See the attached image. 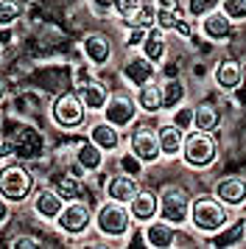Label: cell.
<instances>
[{
    "instance_id": "6da1fadb",
    "label": "cell",
    "mask_w": 246,
    "mask_h": 249,
    "mask_svg": "<svg viewBox=\"0 0 246 249\" xmlns=\"http://www.w3.org/2000/svg\"><path fill=\"white\" fill-rule=\"evenodd\" d=\"M227 221H229L227 204H224L215 193H201V196H196V199L190 202V224H193V230L210 235L215 230H221Z\"/></svg>"
},
{
    "instance_id": "7a4b0ae2",
    "label": "cell",
    "mask_w": 246,
    "mask_h": 249,
    "mask_svg": "<svg viewBox=\"0 0 246 249\" xmlns=\"http://www.w3.org/2000/svg\"><path fill=\"white\" fill-rule=\"evenodd\" d=\"M132 213H129V204L123 202H104L95 210V218H92V227L98 230L104 238H126L132 232Z\"/></svg>"
},
{
    "instance_id": "3957f363",
    "label": "cell",
    "mask_w": 246,
    "mask_h": 249,
    "mask_svg": "<svg viewBox=\"0 0 246 249\" xmlns=\"http://www.w3.org/2000/svg\"><path fill=\"white\" fill-rule=\"evenodd\" d=\"M218 140L212 132H199V129H190L185 135L182 143V160L190 168H210L212 162L218 160Z\"/></svg>"
},
{
    "instance_id": "277c9868",
    "label": "cell",
    "mask_w": 246,
    "mask_h": 249,
    "mask_svg": "<svg viewBox=\"0 0 246 249\" xmlns=\"http://www.w3.org/2000/svg\"><path fill=\"white\" fill-rule=\"evenodd\" d=\"M51 118H53V124L59 129L76 132L87 121V107H84L78 92H59L53 98V104H51Z\"/></svg>"
},
{
    "instance_id": "5b68a950",
    "label": "cell",
    "mask_w": 246,
    "mask_h": 249,
    "mask_svg": "<svg viewBox=\"0 0 246 249\" xmlns=\"http://www.w3.org/2000/svg\"><path fill=\"white\" fill-rule=\"evenodd\" d=\"M34 191V177L31 171L20 165V162H9L0 168V193L9 199L11 204L28 202Z\"/></svg>"
},
{
    "instance_id": "8992f818",
    "label": "cell",
    "mask_w": 246,
    "mask_h": 249,
    "mask_svg": "<svg viewBox=\"0 0 246 249\" xmlns=\"http://www.w3.org/2000/svg\"><path fill=\"white\" fill-rule=\"evenodd\" d=\"M159 196V218L171 221L174 227H185L190 221V193L182 185H165Z\"/></svg>"
},
{
    "instance_id": "52a82bcc",
    "label": "cell",
    "mask_w": 246,
    "mask_h": 249,
    "mask_svg": "<svg viewBox=\"0 0 246 249\" xmlns=\"http://www.w3.org/2000/svg\"><path fill=\"white\" fill-rule=\"evenodd\" d=\"M129 151L140 160L143 165H154L162 160V148H159V137L157 129L148 124H132V135H129Z\"/></svg>"
},
{
    "instance_id": "ba28073f",
    "label": "cell",
    "mask_w": 246,
    "mask_h": 249,
    "mask_svg": "<svg viewBox=\"0 0 246 249\" xmlns=\"http://www.w3.org/2000/svg\"><path fill=\"white\" fill-rule=\"evenodd\" d=\"M92 207L81 199H73L62 207V213L56 215V227L65 232V235H84L89 227H92Z\"/></svg>"
},
{
    "instance_id": "9c48e42d",
    "label": "cell",
    "mask_w": 246,
    "mask_h": 249,
    "mask_svg": "<svg viewBox=\"0 0 246 249\" xmlns=\"http://www.w3.org/2000/svg\"><path fill=\"white\" fill-rule=\"evenodd\" d=\"M112 12L118 14L123 28H151L157 25V9L143 0H115Z\"/></svg>"
},
{
    "instance_id": "30bf717a",
    "label": "cell",
    "mask_w": 246,
    "mask_h": 249,
    "mask_svg": "<svg viewBox=\"0 0 246 249\" xmlns=\"http://www.w3.org/2000/svg\"><path fill=\"white\" fill-rule=\"evenodd\" d=\"M104 121H109L112 126H118V129H126V126H132L137 121V101H134V95L129 92H112L109 101L104 104Z\"/></svg>"
},
{
    "instance_id": "8fae6325",
    "label": "cell",
    "mask_w": 246,
    "mask_h": 249,
    "mask_svg": "<svg viewBox=\"0 0 246 249\" xmlns=\"http://www.w3.org/2000/svg\"><path fill=\"white\" fill-rule=\"evenodd\" d=\"M199 31L207 42H229V39H235V23L221 9L204 14L199 20Z\"/></svg>"
},
{
    "instance_id": "7c38bea8",
    "label": "cell",
    "mask_w": 246,
    "mask_h": 249,
    "mask_svg": "<svg viewBox=\"0 0 246 249\" xmlns=\"http://www.w3.org/2000/svg\"><path fill=\"white\" fill-rule=\"evenodd\" d=\"M6 146H9V154H14V157L34 160V157L42 154L45 137H42V132H36V129H31V126H25V129H20L17 135L11 137Z\"/></svg>"
},
{
    "instance_id": "4fadbf2b",
    "label": "cell",
    "mask_w": 246,
    "mask_h": 249,
    "mask_svg": "<svg viewBox=\"0 0 246 249\" xmlns=\"http://www.w3.org/2000/svg\"><path fill=\"white\" fill-rule=\"evenodd\" d=\"M81 51H84V56H87L89 65H95V68H104L106 62L112 59V51H115V42H112L109 34H104V31H92V34L84 36V42H81Z\"/></svg>"
},
{
    "instance_id": "5bb4252c",
    "label": "cell",
    "mask_w": 246,
    "mask_h": 249,
    "mask_svg": "<svg viewBox=\"0 0 246 249\" xmlns=\"http://www.w3.org/2000/svg\"><path fill=\"white\" fill-rule=\"evenodd\" d=\"M121 73L132 87H143V84H148V81L157 79V65L148 62L143 53H134V56H129L126 62H123Z\"/></svg>"
},
{
    "instance_id": "9a60e30c",
    "label": "cell",
    "mask_w": 246,
    "mask_h": 249,
    "mask_svg": "<svg viewBox=\"0 0 246 249\" xmlns=\"http://www.w3.org/2000/svg\"><path fill=\"white\" fill-rule=\"evenodd\" d=\"M104 191H106V199H115V202L129 204L134 199V193L140 191V182H137V177H132V174L121 171V174H112V177H106Z\"/></svg>"
},
{
    "instance_id": "2e32d148",
    "label": "cell",
    "mask_w": 246,
    "mask_h": 249,
    "mask_svg": "<svg viewBox=\"0 0 246 249\" xmlns=\"http://www.w3.org/2000/svg\"><path fill=\"white\" fill-rule=\"evenodd\" d=\"M129 213H132V218L140 221V224L157 218V215H159V196H157L151 188H140V191L134 193V199L129 202Z\"/></svg>"
},
{
    "instance_id": "e0dca14e",
    "label": "cell",
    "mask_w": 246,
    "mask_h": 249,
    "mask_svg": "<svg viewBox=\"0 0 246 249\" xmlns=\"http://www.w3.org/2000/svg\"><path fill=\"white\" fill-rule=\"evenodd\" d=\"M143 235L151 249H165L176 244V227L171 221H165V218H151V221H145Z\"/></svg>"
},
{
    "instance_id": "ac0fdd59",
    "label": "cell",
    "mask_w": 246,
    "mask_h": 249,
    "mask_svg": "<svg viewBox=\"0 0 246 249\" xmlns=\"http://www.w3.org/2000/svg\"><path fill=\"white\" fill-rule=\"evenodd\" d=\"M140 53H143L148 62L154 65H162L168 56V31L159 28V25H151L143 36V45H140Z\"/></svg>"
},
{
    "instance_id": "d6986e66",
    "label": "cell",
    "mask_w": 246,
    "mask_h": 249,
    "mask_svg": "<svg viewBox=\"0 0 246 249\" xmlns=\"http://www.w3.org/2000/svg\"><path fill=\"white\" fill-rule=\"evenodd\" d=\"M215 196L227 207H244L246 204V179L244 177H221L215 182Z\"/></svg>"
},
{
    "instance_id": "ffe728a7",
    "label": "cell",
    "mask_w": 246,
    "mask_h": 249,
    "mask_svg": "<svg viewBox=\"0 0 246 249\" xmlns=\"http://www.w3.org/2000/svg\"><path fill=\"white\" fill-rule=\"evenodd\" d=\"M31 207L42 221H56V215L62 213V207H65V199L53 188H39V191L34 193Z\"/></svg>"
},
{
    "instance_id": "44dd1931",
    "label": "cell",
    "mask_w": 246,
    "mask_h": 249,
    "mask_svg": "<svg viewBox=\"0 0 246 249\" xmlns=\"http://www.w3.org/2000/svg\"><path fill=\"white\" fill-rule=\"evenodd\" d=\"M134 101H137V109L145 115L162 112V81L154 79L143 87H134Z\"/></svg>"
},
{
    "instance_id": "7402d4cb",
    "label": "cell",
    "mask_w": 246,
    "mask_h": 249,
    "mask_svg": "<svg viewBox=\"0 0 246 249\" xmlns=\"http://www.w3.org/2000/svg\"><path fill=\"white\" fill-rule=\"evenodd\" d=\"M87 137L101 148V151H104V154H109V151H118V148H121V129L112 126L109 121H98V124H92Z\"/></svg>"
},
{
    "instance_id": "603a6c76",
    "label": "cell",
    "mask_w": 246,
    "mask_h": 249,
    "mask_svg": "<svg viewBox=\"0 0 246 249\" xmlns=\"http://www.w3.org/2000/svg\"><path fill=\"white\" fill-rule=\"evenodd\" d=\"M212 79H215V84H218L221 90L232 92V90H238V87H241V81H244V68H241V62H238V59H221V62L215 65Z\"/></svg>"
},
{
    "instance_id": "cb8c5ba5",
    "label": "cell",
    "mask_w": 246,
    "mask_h": 249,
    "mask_svg": "<svg viewBox=\"0 0 246 249\" xmlns=\"http://www.w3.org/2000/svg\"><path fill=\"white\" fill-rule=\"evenodd\" d=\"M246 238V221L238 218V221H227L221 230H215L207 235V244L210 247H235Z\"/></svg>"
},
{
    "instance_id": "d4e9b609",
    "label": "cell",
    "mask_w": 246,
    "mask_h": 249,
    "mask_svg": "<svg viewBox=\"0 0 246 249\" xmlns=\"http://www.w3.org/2000/svg\"><path fill=\"white\" fill-rule=\"evenodd\" d=\"M84 177H78L73 171H65V174H53V179H51V188H53L65 202H73V199H81V193H84Z\"/></svg>"
},
{
    "instance_id": "484cf974",
    "label": "cell",
    "mask_w": 246,
    "mask_h": 249,
    "mask_svg": "<svg viewBox=\"0 0 246 249\" xmlns=\"http://www.w3.org/2000/svg\"><path fill=\"white\" fill-rule=\"evenodd\" d=\"M78 95H81V101H84V107H87V112H101V109H104V104L109 101L112 92L106 90V84L89 79L87 84H81V87H78Z\"/></svg>"
},
{
    "instance_id": "4316f807",
    "label": "cell",
    "mask_w": 246,
    "mask_h": 249,
    "mask_svg": "<svg viewBox=\"0 0 246 249\" xmlns=\"http://www.w3.org/2000/svg\"><path fill=\"white\" fill-rule=\"evenodd\" d=\"M185 135L176 124H162L157 129V137H159V148H162V157H176L182 154V143H185Z\"/></svg>"
},
{
    "instance_id": "83f0119b",
    "label": "cell",
    "mask_w": 246,
    "mask_h": 249,
    "mask_svg": "<svg viewBox=\"0 0 246 249\" xmlns=\"http://www.w3.org/2000/svg\"><path fill=\"white\" fill-rule=\"evenodd\" d=\"M76 162L87 171V174H95V171H101V165H104V151L87 137V140H81L76 146Z\"/></svg>"
},
{
    "instance_id": "f1b7e54d",
    "label": "cell",
    "mask_w": 246,
    "mask_h": 249,
    "mask_svg": "<svg viewBox=\"0 0 246 249\" xmlns=\"http://www.w3.org/2000/svg\"><path fill=\"white\" fill-rule=\"evenodd\" d=\"M218 126H221V112L212 104L193 107V129H199V132H215Z\"/></svg>"
},
{
    "instance_id": "f546056e",
    "label": "cell",
    "mask_w": 246,
    "mask_h": 249,
    "mask_svg": "<svg viewBox=\"0 0 246 249\" xmlns=\"http://www.w3.org/2000/svg\"><path fill=\"white\" fill-rule=\"evenodd\" d=\"M185 95H188V90L176 76L162 79V109H176L179 104L185 101Z\"/></svg>"
},
{
    "instance_id": "4dcf8cb0",
    "label": "cell",
    "mask_w": 246,
    "mask_h": 249,
    "mask_svg": "<svg viewBox=\"0 0 246 249\" xmlns=\"http://www.w3.org/2000/svg\"><path fill=\"white\" fill-rule=\"evenodd\" d=\"M182 6H185V12H188L190 20H201L204 14L215 12L221 6V0H185Z\"/></svg>"
},
{
    "instance_id": "1f68e13d",
    "label": "cell",
    "mask_w": 246,
    "mask_h": 249,
    "mask_svg": "<svg viewBox=\"0 0 246 249\" xmlns=\"http://www.w3.org/2000/svg\"><path fill=\"white\" fill-rule=\"evenodd\" d=\"M22 6L17 0H0V28H11V25L20 20Z\"/></svg>"
},
{
    "instance_id": "d6a6232c",
    "label": "cell",
    "mask_w": 246,
    "mask_h": 249,
    "mask_svg": "<svg viewBox=\"0 0 246 249\" xmlns=\"http://www.w3.org/2000/svg\"><path fill=\"white\" fill-rule=\"evenodd\" d=\"M232 23H241L246 20V0H221V6H218Z\"/></svg>"
},
{
    "instance_id": "836d02e7",
    "label": "cell",
    "mask_w": 246,
    "mask_h": 249,
    "mask_svg": "<svg viewBox=\"0 0 246 249\" xmlns=\"http://www.w3.org/2000/svg\"><path fill=\"white\" fill-rule=\"evenodd\" d=\"M171 124H176L182 132H190V129H193V107H182V104H179L176 109H174Z\"/></svg>"
},
{
    "instance_id": "e575fe53",
    "label": "cell",
    "mask_w": 246,
    "mask_h": 249,
    "mask_svg": "<svg viewBox=\"0 0 246 249\" xmlns=\"http://www.w3.org/2000/svg\"><path fill=\"white\" fill-rule=\"evenodd\" d=\"M118 168L126 171V174H132V177H140V171H143L145 165H143V162H140L137 157H134L132 151H123L121 160H118Z\"/></svg>"
},
{
    "instance_id": "d590c367",
    "label": "cell",
    "mask_w": 246,
    "mask_h": 249,
    "mask_svg": "<svg viewBox=\"0 0 246 249\" xmlns=\"http://www.w3.org/2000/svg\"><path fill=\"white\" fill-rule=\"evenodd\" d=\"M11 247H17V249H34V247H42V241L36 235H14L9 241Z\"/></svg>"
},
{
    "instance_id": "8d00e7d4",
    "label": "cell",
    "mask_w": 246,
    "mask_h": 249,
    "mask_svg": "<svg viewBox=\"0 0 246 249\" xmlns=\"http://www.w3.org/2000/svg\"><path fill=\"white\" fill-rule=\"evenodd\" d=\"M145 31H148V28H129V34H126V42H123V45L126 48H140L143 45Z\"/></svg>"
},
{
    "instance_id": "74e56055",
    "label": "cell",
    "mask_w": 246,
    "mask_h": 249,
    "mask_svg": "<svg viewBox=\"0 0 246 249\" xmlns=\"http://www.w3.org/2000/svg\"><path fill=\"white\" fill-rule=\"evenodd\" d=\"M9 218H11V202L0 193V224H6Z\"/></svg>"
},
{
    "instance_id": "f35d334b",
    "label": "cell",
    "mask_w": 246,
    "mask_h": 249,
    "mask_svg": "<svg viewBox=\"0 0 246 249\" xmlns=\"http://www.w3.org/2000/svg\"><path fill=\"white\" fill-rule=\"evenodd\" d=\"M112 3L115 0H95V6H98L101 12H112Z\"/></svg>"
},
{
    "instance_id": "ab89813d",
    "label": "cell",
    "mask_w": 246,
    "mask_h": 249,
    "mask_svg": "<svg viewBox=\"0 0 246 249\" xmlns=\"http://www.w3.org/2000/svg\"><path fill=\"white\" fill-rule=\"evenodd\" d=\"M6 92H9V90H6V81H3V76H0V101L6 98Z\"/></svg>"
},
{
    "instance_id": "60d3db41",
    "label": "cell",
    "mask_w": 246,
    "mask_h": 249,
    "mask_svg": "<svg viewBox=\"0 0 246 249\" xmlns=\"http://www.w3.org/2000/svg\"><path fill=\"white\" fill-rule=\"evenodd\" d=\"M9 157V146H0V160H6Z\"/></svg>"
},
{
    "instance_id": "b9f144b4",
    "label": "cell",
    "mask_w": 246,
    "mask_h": 249,
    "mask_svg": "<svg viewBox=\"0 0 246 249\" xmlns=\"http://www.w3.org/2000/svg\"><path fill=\"white\" fill-rule=\"evenodd\" d=\"M244 221H246V215H244Z\"/></svg>"
}]
</instances>
